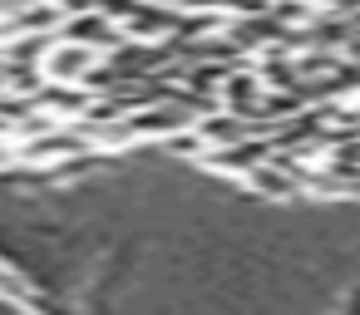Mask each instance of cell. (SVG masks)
Masks as SVG:
<instances>
[{
    "instance_id": "3",
    "label": "cell",
    "mask_w": 360,
    "mask_h": 315,
    "mask_svg": "<svg viewBox=\"0 0 360 315\" xmlns=\"http://www.w3.org/2000/svg\"><path fill=\"white\" fill-rule=\"evenodd\" d=\"M0 300L15 305L20 315H60L55 305H45V300H40L35 281H30V276H20V271H15V266H6V261H0Z\"/></svg>"
},
{
    "instance_id": "2",
    "label": "cell",
    "mask_w": 360,
    "mask_h": 315,
    "mask_svg": "<svg viewBox=\"0 0 360 315\" xmlns=\"http://www.w3.org/2000/svg\"><path fill=\"white\" fill-rule=\"evenodd\" d=\"M242 187H247V192H257V197H276V202H291V197H301V192H306V187H301V177H296L291 168H281L276 158L257 163V168L242 177Z\"/></svg>"
},
{
    "instance_id": "1",
    "label": "cell",
    "mask_w": 360,
    "mask_h": 315,
    "mask_svg": "<svg viewBox=\"0 0 360 315\" xmlns=\"http://www.w3.org/2000/svg\"><path fill=\"white\" fill-rule=\"evenodd\" d=\"M94 65H99V50L75 45V40H55L50 55L40 60V69H45L50 84H84V79L94 74Z\"/></svg>"
}]
</instances>
